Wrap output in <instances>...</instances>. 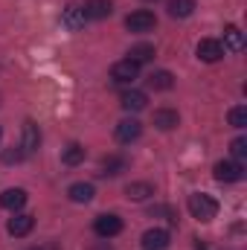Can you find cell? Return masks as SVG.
<instances>
[{
	"mask_svg": "<svg viewBox=\"0 0 247 250\" xmlns=\"http://www.w3.org/2000/svg\"><path fill=\"white\" fill-rule=\"evenodd\" d=\"M186 207H189L192 218H198V221H204V224L218 215V201H215L212 195H206V192H192L189 201H186Z\"/></svg>",
	"mask_w": 247,
	"mask_h": 250,
	"instance_id": "6da1fadb",
	"label": "cell"
},
{
	"mask_svg": "<svg viewBox=\"0 0 247 250\" xmlns=\"http://www.w3.org/2000/svg\"><path fill=\"white\" fill-rule=\"evenodd\" d=\"M154 26H157V18L148 9H137V12H131L125 18V29L128 32H151Z\"/></svg>",
	"mask_w": 247,
	"mask_h": 250,
	"instance_id": "7a4b0ae2",
	"label": "cell"
},
{
	"mask_svg": "<svg viewBox=\"0 0 247 250\" xmlns=\"http://www.w3.org/2000/svg\"><path fill=\"white\" fill-rule=\"evenodd\" d=\"M212 175H215V181H221V184H236V181L245 178V166H242L239 160H218L215 169H212Z\"/></svg>",
	"mask_w": 247,
	"mask_h": 250,
	"instance_id": "3957f363",
	"label": "cell"
},
{
	"mask_svg": "<svg viewBox=\"0 0 247 250\" xmlns=\"http://www.w3.org/2000/svg\"><path fill=\"white\" fill-rule=\"evenodd\" d=\"M93 233H96L99 239H114V236H120V233H123V218H120V215H114V212L99 215V218L93 221Z\"/></svg>",
	"mask_w": 247,
	"mask_h": 250,
	"instance_id": "277c9868",
	"label": "cell"
},
{
	"mask_svg": "<svg viewBox=\"0 0 247 250\" xmlns=\"http://www.w3.org/2000/svg\"><path fill=\"white\" fill-rule=\"evenodd\" d=\"M224 47H221V41H215V38H201L198 41V47H195V56L201 59V62H206V64H215V62H221L224 59Z\"/></svg>",
	"mask_w": 247,
	"mask_h": 250,
	"instance_id": "5b68a950",
	"label": "cell"
},
{
	"mask_svg": "<svg viewBox=\"0 0 247 250\" xmlns=\"http://www.w3.org/2000/svg\"><path fill=\"white\" fill-rule=\"evenodd\" d=\"M111 79H114V84H134L140 79V64H134L131 59L117 62L111 67Z\"/></svg>",
	"mask_w": 247,
	"mask_h": 250,
	"instance_id": "8992f818",
	"label": "cell"
},
{
	"mask_svg": "<svg viewBox=\"0 0 247 250\" xmlns=\"http://www.w3.org/2000/svg\"><path fill=\"white\" fill-rule=\"evenodd\" d=\"M84 21H87V15H84V9H82L79 3H67L62 9V26L64 29L79 32V29L84 26Z\"/></svg>",
	"mask_w": 247,
	"mask_h": 250,
	"instance_id": "52a82bcc",
	"label": "cell"
},
{
	"mask_svg": "<svg viewBox=\"0 0 247 250\" xmlns=\"http://www.w3.org/2000/svg\"><path fill=\"white\" fill-rule=\"evenodd\" d=\"M143 134V123L140 120H123V123H117V128H114V137L120 140V143H134L137 137Z\"/></svg>",
	"mask_w": 247,
	"mask_h": 250,
	"instance_id": "ba28073f",
	"label": "cell"
},
{
	"mask_svg": "<svg viewBox=\"0 0 247 250\" xmlns=\"http://www.w3.org/2000/svg\"><path fill=\"white\" fill-rule=\"evenodd\" d=\"M32 227H35V215L18 212L15 218H9V236H15V239H23V236H29V233H32Z\"/></svg>",
	"mask_w": 247,
	"mask_h": 250,
	"instance_id": "9c48e42d",
	"label": "cell"
},
{
	"mask_svg": "<svg viewBox=\"0 0 247 250\" xmlns=\"http://www.w3.org/2000/svg\"><path fill=\"white\" fill-rule=\"evenodd\" d=\"M82 9H84L87 21H105V18H111L114 3H111V0H87Z\"/></svg>",
	"mask_w": 247,
	"mask_h": 250,
	"instance_id": "30bf717a",
	"label": "cell"
},
{
	"mask_svg": "<svg viewBox=\"0 0 247 250\" xmlns=\"http://www.w3.org/2000/svg\"><path fill=\"white\" fill-rule=\"evenodd\" d=\"M166 248H169V233L163 227H154V230L143 233V250H166Z\"/></svg>",
	"mask_w": 247,
	"mask_h": 250,
	"instance_id": "8fae6325",
	"label": "cell"
},
{
	"mask_svg": "<svg viewBox=\"0 0 247 250\" xmlns=\"http://www.w3.org/2000/svg\"><path fill=\"white\" fill-rule=\"evenodd\" d=\"M38 146H41V131H38V125L32 123V120H26V123H23L21 148H23V154H32V151H38Z\"/></svg>",
	"mask_w": 247,
	"mask_h": 250,
	"instance_id": "7c38bea8",
	"label": "cell"
},
{
	"mask_svg": "<svg viewBox=\"0 0 247 250\" xmlns=\"http://www.w3.org/2000/svg\"><path fill=\"white\" fill-rule=\"evenodd\" d=\"M120 105H123L125 111L137 114V111H145V105H148V96H145L143 90H125L123 96H120Z\"/></svg>",
	"mask_w": 247,
	"mask_h": 250,
	"instance_id": "4fadbf2b",
	"label": "cell"
},
{
	"mask_svg": "<svg viewBox=\"0 0 247 250\" xmlns=\"http://www.w3.org/2000/svg\"><path fill=\"white\" fill-rule=\"evenodd\" d=\"M221 47L230 50V53H242V50H245V32L230 23V26L224 29V44H221Z\"/></svg>",
	"mask_w": 247,
	"mask_h": 250,
	"instance_id": "5bb4252c",
	"label": "cell"
},
{
	"mask_svg": "<svg viewBox=\"0 0 247 250\" xmlns=\"http://www.w3.org/2000/svg\"><path fill=\"white\" fill-rule=\"evenodd\" d=\"M26 204V189H6L3 195H0V207H6V209H12V212H18L21 207Z\"/></svg>",
	"mask_w": 247,
	"mask_h": 250,
	"instance_id": "9a60e30c",
	"label": "cell"
},
{
	"mask_svg": "<svg viewBox=\"0 0 247 250\" xmlns=\"http://www.w3.org/2000/svg\"><path fill=\"white\" fill-rule=\"evenodd\" d=\"M67 195H70V201H73V204H90V201H93V195H96V189H93V184L79 181V184H73V187L67 189Z\"/></svg>",
	"mask_w": 247,
	"mask_h": 250,
	"instance_id": "2e32d148",
	"label": "cell"
},
{
	"mask_svg": "<svg viewBox=\"0 0 247 250\" xmlns=\"http://www.w3.org/2000/svg\"><path fill=\"white\" fill-rule=\"evenodd\" d=\"M178 123H181L178 111H172V108H160V111H154V128H160V131H172V128H178Z\"/></svg>",
	"mask_w": 247,
	"mask_h": 250,
	"instance_id": "e0dca14e",
	"label": "cell"
},
{
	"mask_svg": "<svg viewBox=\"0 0 247 250\" xmlns=\"http://www.w3.org/2000/svg\"><path fill=\"white\" fill-rule=\"evenodd\" d=\"M151 195H154V187H151L148 181H134V184L125 187V198H128V201H145V198H151Z\"/></svg>",
	"mask_w": 247,
	"mask_h": 250,
	"instance_id": "ac0fdd59",
	"label": "cell"
},
{
	"mask_svg": "<svg viewBox=\"0 0 247 250\" xmlns=\"http://www.w3.org/2000/svg\"><path fill=\"white\" fill-rule=\"evenodd\" d=\"M125 166H128V160L125 157H117V154H111V157H105L102 160V175L105 178H117V175H123Z\"/></svg>",
	"mask_w": 247,
	"mask_h": 250,
	"instance_id": "d6986e66",
	"label": "cell"
},
{
	"mask_svg": "<svg viewBox=\"0 0 247 250\" xmlns=\"http://www.w3.org/2000/svg\"><path fill=\"white\" fill-rule=\"evenodd\" d=\"M148 87H154V90H172L175 87V76L169 70H157V73L148 76Z\"/></svg>",
	"mask_w": 247,
	"mask_h": 250,
	"instance_id": "ffe728a7",
	"label": "cell"
},
{
	"mask_svg": "<svg viewBox=\"0 0 247 250\" xmlns=\"http://www.w3.org/2000/svg\"><path fill=\"white\" fill-rule=\"evenodd\" d=\"M128 59H131L134 64L151 62V59H154V47H151V44H134V47H131V53H128Z\"/></svg>",
	"mask_w": 247,
	"mask_h": 250,
	"instance_id": "44dd1931",
	"label": "cell"
},
{
	"mask_svg": "<svg viewBox=\"0 0 247 250\" xmlns=\"http://www.w3.org/2000/svg\"><path fill=\"white\" fill-rule=\"evenodd\" d=\"M195 12V0H169V15L172 18H189Z\"/></svg>",
	"mask_w": 247,
	"mask_h": 250,
	"instance_id": "7402d4cb",
	"label": "cell"
},
{
	"mask_svg": "<svg viewBox=\"0 0 247 250\" xmlns=\"http://www.w3.org/2000/svg\"><path fill=\"white\" fill-rule=\"evenodd\" d=\"M62 160L67 163V166H79V163L84 160V146H79V143H70V146L64 148Z\"/></svg>",
	"mask_w": 247,
	"mask_h": 250,
	"instance_id": "603a6c76",
	"label": "cell"
},
{
	"mask_svg": "<svg viewBox=\"0 0 247 250\" xmlns=\"http://www.w3.org/2000/svg\"><path fill=\"white\" fill-rule=\"evenodd\" d=\"M227 120H230L233 128H245V125H247V108H245V105L230 108V117H227Z\"/></svg>",
	"mask_w": 247,
	"mask_h": 250,
	"instance_id": "cb8c5ba5",
	"label": "cell"
},
{
	"mask_svg": "<svg viewBox=\"0 0 247 250\" xmlns=\"http://www.w3.org/2000/svg\"><path fill=\"white\" fill-rule=\"evenodd\" d=\"M230 154H233L236 160L247 157V137H236V140L230 143Z\"/></svg>",
	"mask_w": 247,
	"mask_h": 250,
	"instance_id": "d4e9b609",
	"label": "cell"
},
{
	"mask_svg": "<svg viewBox=\"0 0 247 250\" xmlns=\"http://www.w3.org/2000/svg\"><path fill=\"white\" fill-rule=\"evenodd\" d=\"M23 157H26V154H23V148H21V146H18V148H6V151H3V163H21Z\"/></svg>",
	"mask_w": 247,
	"mask_h": 250,
	"instance_id": "484cf974",
	"label": "cell"
},
{
	"mask_svg": "<svg viewBox=\"0 0 247 250\" xmlns=\"http://www.w3.org/2000/svg\"><path fill=\"white\" fill-rule=\"evenodd\" d=\"M29 250H59V248H53V245H41V248H29Z\"/></svg>",
	"mask_w": 247,
	"mask_h": 250,
	"instance_id": "4316f807",
	"label": "cell"
},
{
	"mask_svg": "<svg viewBox=\"0 0 247 250\" xmlns=\"http://www.w3.org/2000/svg\"><path fill=\"white\" fill-rule=\"evenodd\" d=\"M0 137H3V128H0Z\"/></svg>",
	"mask_w": 247,
	"mask_h": 250,
	"instance_id": "83f0119b",
	"label": "cell"
}]
</instances>
